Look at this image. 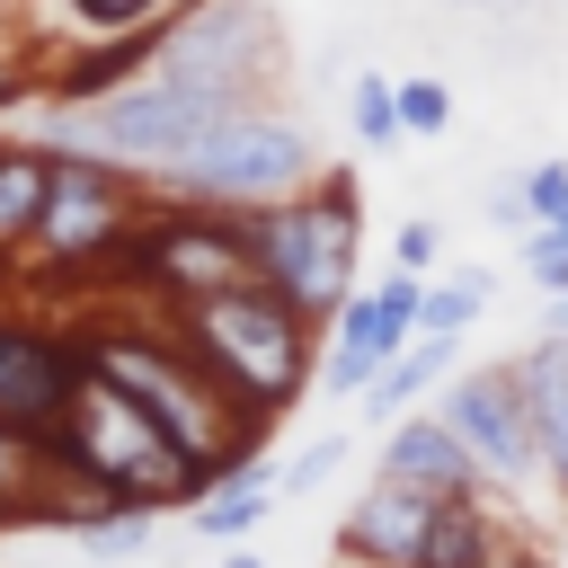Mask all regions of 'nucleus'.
Masks as SVG:
<instances>
[{"instance_id":"1","label":"nucleus","mask_w":568,"mask_h":568,"mask_svg":"<svg viewBox=\"0 0 568 568\" xmlns=\"http://www.w3.org/2000/svg\"><path fill=\"white\" fill-rule=\"evenodd\" d=\"M80 355H89L98 382H115L133 408H151V426H160L169 444H186L213 479H222L231 462H248V453L275 444V426L248 417V408L178 346V328H169L160 302H124V311H106V320H80Z\"/></svg>"},{"instance_id":"2","label":"nucleus","mask_w":568,"mask_h":568,"mask_svg":"<svg viewBox=\"0 0 568 568\" xmlns=\"http://www.w3.org/2000/svg\"><path fill=\"white\" fill-rule=\"evenodd\" d=\"M257 98H275V89L133 71L124 89H98V98H36V142H44V151L115 160V169H133V178H160L178 151H195L222 115H240V106H257Z\"/></svg>"},{"instance_id":"3","label":"nucleus","mask_w":568,"mask_h":568,"mask_svg":"<svg viewBox=\"0 0 568 568\" xmlns=\"http://www.w3.org/2000/svg\"><path fill=\"white\" fill-rule=\"evenodd\" d=\"M169 328H178V346H186L248 417H266V426L320 382V328H311L266 275L213 284V293H195V302H169Z\"/></svg>"},{"instance_id":"4","label":"nucleus","mask_w":568,"mask_h":568,"mask_svg":"<svg viewBox=\"0 0 568 568\" xmlns=\"http://www.w3.org/2000/svg\"><path fill=\"white\" fill-rule=\"evenodd\" d=\"M240 222H248L257 275H266L311 328H328V320L346 311L355 257H364V195H355V169L328 160L311 186H293V195H275V204H257V213H240Z\"/></svg>"},{"instance_id":"5","label":"nucleus","mask_w":568,"mask_h":568,"mask_svg":"<svg viewBox=\"0 0 568 568\" xmlns=\"http://www.w3.org/2000/svg\"><path fill=\"white\" fill-rule=\"evenodd\" d=\"M320 169H328L320 133H311L293 106L257 98V106L222 115L195 151H178L151 186H160V195H186V204H231V213H257V204H275V195H293V186H311Z\"/></svg>"},{"instance_id":"6","label":"nucleus","mask_w":568,"mask_h":568,"mask_svg":"<svg viewBox=\"0 0 568 568\" xmlns=\"http://www.w3.org/2000/svg\"><path fill=\"white\" fill-rule=\"evenodd\" d=\"M151 204V178L115 169V160H89V151H53L44 169V204H36V231L18 248V284H80V275H106V257L124 248V231L142 222Z\"/></svg>"},{"instance_id":"7","label":"nucleus","mask_w":568,"mask_h":568,"mask_svg":"<svg viewBox=\"0 0 568 568\" xmlns=\"http://www.w3.org/2000/svg\"><path fill=\"white\" fill-rule=\"evenodd\" d=\"M257 275L248 257V222L231 204H186V195H160L142 204V222L124 231V248L106 257V284H142V302H195L213 284H240Z\"/></svg>"},{"instance_id":"8","label":"nucleus","mask_w":568,"mask_h":568,"mask_svg":"<svg viewBox=\"0 0 568 568\" xmlns=\"http://www.w3.org/2000/svg\"><path fill=\"white\" fill-rule=\"evenodd\" d=\"M151 71L160 80H248V89H275L284 80L275 0H178Z\"/></svg>"},{"instance_id":"9","label":"nucleus","mask_w":568,"mask_h":568,"mask_svg":"<svg viewBox=\"0 0 568 568\" xmlns=\"http://www.w3.org/2000/svg\"><path fill=\"white\" fill-rule=\"evenodd\" d=\"M435 390H444V408H435V417L462 435V453L488 470V488H497V497L532 488L541 444H532V408H524L515 355H506V364H470V373H453V382H435Z\"/></svg>"},{"instance_id":"10","label":"nucleus","mask_w":568,"mask_h":568,"mask_svg":"<svg viewBox=\"0 0 568 568\" xmlns=\"http://www.w3.org/2000/svg\"><path fill=\"white\" fill-rule=\"evenodd\" d=\"M80 382H89L80 328L36 320V311H0V417H9V426H27V435L53 426Z\"/></svg>"},{"instance_id":"11","label":"nucleus","mask_w":568,"mask_h":568,"mask_svg":"<svg viewBox=\"0 0 568 568\" xmlns=\"http://www.w3.org/2000/svg\"><path fill=\"white\" fill-rule=\"evenodd\" d=\"M417 293H426L417 266H390L373 293H346V311L328 320V355H320V390H328V399H355V390L417 337Z\"/></svg>"},{"instance_id":"12","label":"nucleus","mask_w":568,"mask_h":568,"mask_svg":"<svg viewBox=\"0 0 568 568\" xmlns=\"http://www.w3.org/2000/svg\"><path fill=\"white\" fill-rule=\"evenodd\" d=\"M524 541L506 524V497L497 488H470V497H435L426 515V541H417V568H515Z\"/></svg>"},{"instance_id":"13","label":"nucleus","mask_w":568,"mask_h":568,"mask_svg":"<svg viewBox=\"0 0 568 568\" xmlns=\"http://www.w3.org/2000/svg\"><path fill=\"white\" fill-rule=\"evenodd\" d=\"M426 515H435V488H408V479H382V470H373V488L337 515V550L382 559V568H417Z\"/></svg>"},{"instance_id":"14","label":"nucleus","mask_w":568,"mask_h":568,"mask_svg":"<svg viewBox=\"0 0 568 568\" xmlns=\"http://www.w3.org/2000/svg\"><path fill=\"white\" fill-rule=\"evenodd\" d=\"M382 479H408V488H435V497L488 488V470L462 453V435H453L444 417H408V408H399V426L382 435ZM506 506H515V497H506Z\"/></svg>"},{"instance_id":"15","label":"nucleus","mask_w":568,"mask_h":568,"mask_svg":"<svg viewBox=\"0 0 568 568\" xmlns=\"http://www.w3.org/2000/svg\"><path fill=\"white\" fill-rule=\"evenodd\" d=\"M71 506H89V497H71V488H53V470H44V444L27 435V426H9L0 417V532H62L71 524Z\"/></svg>"},{"instance_id":"16","label":"nucleus","mask_w":568,"mask_h":568,"mask_svg":"<svg viewBox=\"0 0 568 568\" xmlns=\"http://www.w3.org/2000/svg\"><path fill=\"white\" fill-rule=\"evenodd\" d=\"M275 506H284V479H275L266 453H248V462H231V470L186 506V532H195V541H248Z\"/></svg>"},{"instance_id":"17","label":"nucleus","mask_w":568,"mask_h":568,"mask_svg":"<svg viewBox=\"0 0 568 568\" xmlns=\"http://www.w3.org/2000/svg\"><path fill=\"white\" fill-rule=\"evenodd\" d=\"M515 382H524V408H532L541 470H550V488L568 497V337H532V346L515 355Z\"/></svg>"},{"instance_id":"18","label":"nucleus","mask_w":568,"mask_h":568,"mask_svg":"<svg viewBox=\"0 0 568 568\" xmlns=\"http://www.w3.org/2000/svg\"><path fill=\"white\" fill-rule=\"evenodd\" d=\"M444 373H453V337H444V328H426V337H417V346H399V355H390V364H382V373H373L355 399H364V408L390 426V417H399V408H417V399H426Z\"/></svg>"},{"instance_id":"19","label":"nucleus","mask_w":568,"mask_h":568,"mask_svg":"<svg viewBox=\"0 0 568 568\" xmlns=\"http://www.w3.org/2000/svg\"><path fill=\"white\" fill-rule=\"evenodd\" d=\"M44 169H53V151L27 133H0V257H18L27 248V231H36V204H44Z\"/></svg>"},{"instance_id":"20","label":"nucleus","mask_w":568,"mask_h":568,"mask_svg":"<svg viewBox=\"0 0 568 568\" xmlns=\"http://www.w3.org/2000/svg\"><path fill=\"white\" fill-rule=\"evenodd\" d=\"M479 311H488V266H453L444 284L417 293V328H444V337H462Z\"/></svg>"},{"instance_id":"21","label":"nucleus","mask_w":568,"mask_h":568,"mask_svg":"<svg viewBox=\"0 0 568 568\" xmlns=\"http://www.w3.org/2000/svg\"><path fill=\"white\" fill-rule=\"evenodd\" d=\"M178 0H62V44H89V36H124V27H142V18H169ZM53 53V44H44ZM36 53V62H44Z\"/></svg>"},{"instance_id":"22","label":"nucleus","mask_w":568,"mask_h":568,"mask_svg":"<svg viewBox=\"0 0 568 568\" xmlns=\"http://www.w3.org/2000/svg\"><path fill=\"white\" fill-rule=\"evenodd\" d=\"M346 115H355V142L364 151H399L408 133H399V98H390V71H364L355 89H346Z\"/></svg>"},{"instance_id":"23","label":"nucleus","mask_w":568,"mask_h":568,"mask_svg":"<svg viewBox=\"0 0 568 568\" xmlns=\"http://www.w3.org/2000/svg\"><path fill=\"white\" fill-rule=\"evenodd\" d=\"M390 98H399V133H444L453 124V89L444 80H390Z\"/></svg>"},{"instance_id":"24","label":"nucleus","mask_w":568,"mask_h":568,"mask_svg":"<svg viewBox=\"0 0 568 568\" xmlns=\"http://www.w3.org/2000/svg\"><path fill=\"white\" fill-rule=\"evenodd\" d=\"M337 462H346V444H337V435H320V444H302V453H293V462L275 470V479H284V497H302V488H320V479H328Z\"/></svg>"},{"instance_id":"25","label":"nucleus","mask_w":568,"mask_h":568,"mask_svg":"<svg viewBox=\"0 0 568 568\" xmlns=\"http://www.w3.org/2000/svg\"><path fill=\"white\" fill-rule=\"evenodd\" d=\"M559 204H568V160H532V169H524V213L550 222Z\"/></svg>"},{"instance_id":"26","label":"nucleus","mask_w":568,"mask_h":568,"mask_svg":"<svg viewBox=\"0 0 568 568\" xmlns=\"http://www.w3.org/2000/svg\"><path fill=\"white\" fill-rule=\"evenodd\" d=\"M524 275H532L541 293H568V240H550V231H524Z\"/></svg>"},{"instance_id":"27","label":"nucleus","mask_w":568,"mask_h":568,"mask_svg":"<svg viewBox=\"0 0 568 568\" xmlns=\"http://www.w3.org/2000/svg\"><path fill=\"white\" fill-rule=\"evenodd\" d=\"M435 248H444V231H435V222H399L390 266H417V275H426V266H435Z\"/></svg>"},{"instance_id":"28","label":"nucleus","mask_w":568,"mask_h":568,"mask_svg":"<svg viewBox=\"0 0 568 568\" xmlns=\"http://www.w3.org/2000/svg\"><path fill=\"white\" fill-rule=\"evenodd\" d=\"M36 89H44V80H36V53H0V115H9V106H27Z\"/></svg>"},{"instance_id":"29","label":"nucleus","mask_w":568,"mask_h":568,"mask_svg":"<svg viewBox=\"0 0 568 568\" xmlns=\"http://www.w3.org/2000/svg\"><path fill=\"white\" fill-rule=\"evenodd\" d=\"M488 213H497L506 231H532V213H524V178H497V186H488Z\"/></svg>"},{"instance_id":"30","label":"nucleus","mask_w":568,"mask_h":568,"mask_svg":"<svg viewBox=\"0 0 568 568\" xmlns=\"http://www.w3.org/2000/svg\"><path fill=\"white\" fill-rule=\"evenodd\" d=\"M541 337H568V293H550V311H541Z\"/></svg>"},{"instance_id":"31","label":"nucleus","mask_w":568,"mask_h":568,"mask_svg":"<svg viewBox=\"0 0 568 568\" xmlns=\"http://www.w3.org/2000/svg\"><path fill=\"white\" fill-rule=\"evenodd\" d=\"M222 568H266V559H257L248 541H231V550H222Z\"/></svg>"},{"instance_id":"32","label":"nucleus","mask_w":568,"mask_h":568,"mask_svg":"<svg viewBox=\"0 0 568 568\" xmlns=\"http://www.w3.org/2000/svg\"><path fill=\"white\" fill-rule=\"evenodd\" d=\"M532 231H550V240H568V204H559V213H550V222H532Z\"/></svg>"},{"instance_id":"33","label":"nucleus","mask_w":568,"mask_h":568,"mask_svg":"<svg viewBox=\"0 0 568 568\" xmlns=\"http://www.w3.org/2000/svg\"><path fill=\"white\" fill-rule=\"evenodd\" d=\"M328 568H382V559H355V550H328Z\"/></svg>"},{"instance_id":"34","label":"nucleus","mask_w":568,"mask_h":568,"mask_svg":"<svg viewBox=\"0 0 568 568\" xmlns=\"http://www.w3.org/2000/svg\"><path fill=\"white\" fill-rule=\"evenodd\" d=\"M0 293H18V257H0Z\"/></svg>"},{"instance_id":"35","label":"nucleus","mask_w":568,"mask_h":568,"mask_svg":"<svg viewBox=\"0 0 568 568\" xmlns=\"http://www.w3.org/2000/svg\"><path fill=\"white\" fill-rule=\"evenodd\" d=\"M479 9H506V0H479Z\"/></svg>"}]
</instances>
